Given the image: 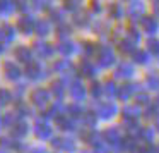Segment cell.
<instances>
[{"instance_id":"26","label":"cell","mask_w":159,"mask_h":153,"mask_svg":"<svg viewBox=\"0 0 159 153\" xmlns=\"http://www.w3.org/2000/svg\"><path fill=\"white\" fill-rule=\"evenodd\" d=\"M142 141H145V143H152L154 141V129H151V127H145L144 131H142Z\"/></svg>"},{"instance_id":"19","label":"cell","mask_w":159,"mask_h":153,"mask_svg":"<svg viewBox=\"0 0 159 153\" xmlns=\"http://www.w3.org/2000/svg\"><path fill=\"white\" fill-rule=\"evenodd\" d=\"M96 121H98V115L93 114V112H86V114L82 115V122L86 127H94L96 126Z\"/></svg>"},{"instance_id":"16","label":"cell","mask_w":159,"mask_h":153,"mask_svg":"<svg viewBox=\"0 0 159 153\" xmlns=\"http://www.w3.org/2000/svg\"><path fill=\"white\" fill-rule=\"evenodd\" d=\"M14 53L21 62H31V52L28 50V47H17Z\"/></svg>"},{"instance_id":"54","label":"cell","mask_w":159,"mask_h":153,"mask_svg":"<svg viewBox=\"0 0 159 153\" xmlns=\"http://www.w3.org/2000/svg\"><path fill=\"white\" fill-rule=\"evenodd\" d=\"M2 153H5V151H2Z\"/></svg>"},{"instance_id":"38","label":"cell","mask_w":159,"mask_h":153,"mask_svg":"<svg viewBox=\"0 0 159 153\" xmlns=\"http://www.w3.org/2000/svg\"><path fill=\"white\" fill-rule=\"evenodd\" d=\"M137 103H140V105L149 103V96H147V93H139V95H137Z\"/></svg>"},{"instance_id":"27","label":"cell","mask_w":159,"mask_h":153,"mask_svg":"<svg viewBox=\"0 0 159 153\" xmlns=\"http://www.w3.org/2000/svg\"><path fill=\"white\" fill-rule=\"evenodd\" d=\"M134 43L135 42H132L130 38H127V40H123L121 42V45H120V48H121V52H127V53H130V52H134Z\"/></svg>"},{"instance_id":"30","label":"cell","mask_w":159,"mask_h":153,"mask_svg":"<svg viewBox=\"0 0 159 153\" xmlns=\"http://www.w3.org/2000/svg\"><path fill=\"white\" fill-rule=\"evenodd\" d=\"M147 84H149V88H159V76L157 74H149L147 76Z\"/></svg>"},{"instance_id":"12","label":"cell","mask_w":159,"mask_h":153,"mask_svg":"<svg viewBox=\"0 0 159 153\" xmlns=\"http://www.w3.org/2000/svg\"><path fill=\"white\" fill-rule=\"evenodd\" d=\"M145 7L142 2H132L130 7H128V14L132 16V17H140L142 14H144Z\"/></svg>"},{"instance_id":"24","label":"cell","mask_w":159,"mask_h":153,"mask_svg":"<svg viewBox=\"0 0 159 153\" xmlns=\"http://www.w3.org/2000/svg\"><path fill=\"white\" fill-rule=\"evenodd\" d=\"M80 71H82L86 76H94V71L96 69H94V66L89 62V60H84V62L80 64Z\"/></svg>"},{"instance_id":"46","label":"cell","mask_w":159,"mask_h":153,"mask_svg":"<svg viewBox=\"0 0 159 153\" xmlns=\"http://www.w3.org/2000/svg\"><path fill=\"white\" fill-rule=\"evenodd\" d=\"M154 115H156V108H147V112H145V117L151 119V117H154Z\"/></svg>"},{"instance_id":"49","label":"cell","mask_w":159,"mask_h":153,"mask_svg":"<svg viewBox=\"0 0 159 153\" xmlns=\"http://www.w3.org/2000/svg\"><path fill=\"white\" fill-rule=\"evenodd\" d=\"M154 14L159 17V2H156V4H154Z\"/></svg>"},{"instance_id":"7","label":"cell","mask_w":159,"mask_h":153,"mask_svg":"<svg viewBox=\"0 0 159 153\" xmlns=\"http://www.w3.org/2000/svg\"><path fill=\"white\" fill-rule=\"evenodd\" d=\"M34 132H36V136H38V138L46 139V138H50V136H52V127H50L46 122L38 121V124H36V127H34Z\"/></svg>"},{"instance_id":"32","label":"cell","mask_w":159,"mask_h":153,"mask_svg":"<svg viewBox=\"0 0 159 153\" xmlns=\"http://www.w3.org/2000/svg\"><path fill=\"white\" fill-rule=\"evenodd\" d=\"M110 12H111V16H113V17L120 19V17H121V14H123V9H121L118 4H113V5L110 7Z\"/></svg>"},{"instance_id":"33","label":"cell","mask_w":159,"mask_h":153,"mask_svg":"<svg viewBox=\"0 0 159 153\" xmlns=\"http://www.w3.org/2000/svg\"><path fill=\"white\" fill-rule=\"evenodd\" d=\"M104 91H106L108 96H113V95H118V90L116 86H115V83H111V81H108L106 86H104Z\"/></svg>"},{"instance_id":"28","label":"cell","mask_w":159,"mask_h":153,"mask_svg":"<svg viewBox=\"0 0 159 153\" xmlns=\"http://www.w3.org/2000/svg\"><path fill=\"white\" fill-rule=\"evenodd\" d=\"M11 100H12V95L9 93L7 90H0V107H4V105H7Z\"/></svg>"},{"instance_id":"47","label":"cell","mask_w":159,"mask_h":153,"mask_svg":"<svg viewBox=\"0 0 159 153\" xmlns=\"http://www.w3.org/2000/svg\"><path fill=\"white\" fill-rule=\"evenodd\" d=\"M29 153H46V150L45 148H31Z\"/></svg>"},{"instance_id":"48","label":"cell","mask_w":159,"mask_h":153,"mask_svg":"<svg viewBox=\"0 0 159 153\" xmlns=\"http://www.w3.org/2000/svg\"><path fill=\"white\" fill-rule=\"evenodd\" d=\"M93 11H101V5H99V2L98 0H93Z\"/></svg>"},{"instance_id":"36","label":"cell","mask_w":159,"mask_h":153,"mask_svg":"<svg viewBox=\"0 0 159 153\" xmlns=\"http://www.w3.org/2000/svg\"><path fill=\"white\" fill-rule=\"evenodd\" d=\"M135 62L145 64V62H147V53H145V52H135Z\"/></svg>"},{"instance_id":"50","label":"cell","mask_w":159,"mask_h":153,"mask_svg":"<svg viewBox=\"0 0 159 153\" xmlns=\"http://www.w3.org/2000/svg\"><path fill=\"white\" fill-rule=\"evenodd\" d=\"M156 127H157V131H159V117H157V121H156Z\"/></svg>"},{"instance_id":"52","label":"cell","mask_w":159,"mask_h":153,"mask_svg":"<svg viewBox=\"0 0 159 153\" xmlns=\"http://www.w3.org/2000/svg\"><path fill=\"white\" fill-rule=\"evenodd\" d=\"M2 124H4V119H0V126H2Z\"/></svg>"},{"instance_id":"5","label":"cell","mask_w":159,"mask_h":153,"mask_svg":"<svg viewBox=\"0 0 159 153\" xmlns=\"http://www.w3.org/2000/svg\"><path fill=\"white\" fill-rule=\"evenodd\" d=\"M70 96H72L74 100H77V101L84 100V96H86V88H84L79 81L72 83V84H70Z\"/></svg>"},{"instance_id":"20","label":"cell","mask_w":159,"mask_h":153,"mask_svg":"<svg viewBox=\"0 0 159 153\" xmlns=\"http://www.w3.org/2000/svg\"><path fill=\"white\" fill-rule=\"evenodd\" d=\"M57 50H58L62 55H70V53L74 52V43H70V42H62L58 47H57Z\"/></svg>"},{"instance_id":"40","label":"cell","mask_w":159,"mask_h":153,"mask_svg":"<svg viewBox=\"0 0 159 153\" xmlns=\"http://www.w3.org/2000/svg\"><path fill=\"white\" fill-rule=\"evenodd\" d=\"M69 35H70V28H69V26H62V28L58 29V36H60V38L69 36Z\"/></svg>"},{"instance_id":"18","label":"cell","mask_w":159,"mask_h":153,"mask_svg":"<svg viewBox=\"0 0 159 153\" xmlns=\"http://www.w3.org/2000/svg\"><path fill=\"white\" fill-rule=\"evenodd\" d=\"M34 48H36V52L39 53V55H43V57H48V55H52L53 53V48H52V45H48V43H34Z\"/></svg>"},{"instance_id":"3","label":"cell","mask_w":159,"mask_h":153,"mask_svg":"<svg viewBox=\"0 0 159 153\" xmlns=\"http://www.w3.org/2000/svg\"><path fill=\"white\" fill-rule=\"evenodd\" d=\"M115 114H116V105L111 103V101L101 103L98 107V117H101V119H111V117H115Z\"/></svg>"},{"instance_id":"42","label":"cell","mask_w":159,"mask_h":153,"mask_svg":"<svg viewBox=\"0 0 159 153\" xmlns=\"http://www.w3.org/2000/svg\"><path fill=\"white\" fill-rule=\"evenodd\" d=\"M77 5H79V0H65L67 9H77Z\"/></svg>"},{"instance_id":"15","label":"cell","mask_w":159,"mask_h":153,"mask_svg":"<svg viewBox=\"0 0 159 153\" xmlns=\"http://www.w3.org/2000/svg\"><path fill=\"white\" fill-rule=\"evenodd\" d=\"M55 122H57V126H58L60 129H63V131H72V129H74V122L70 121L69 117H65V115L57 117Z\"/></svg>"},{"instance_id":"13","label":"cell","mask_w":159,"mask_h":153,"mask_svg":"<svg viewBox=\"0 0 159 153\" xmlns=\"http://www.w3.org/2000/svg\"><path fill=\"white\" fill-rule=\"evenodd\" d=\"M132 74H134V67H132L130 64L123 62V64H120V66H118L116 77H130Z\"/></svg>"},{"instance_id":"25","label":"cell","mask_w":159,"mask_h":153,"mask_svg":"<svg viewBox=\"0 0 159 153\" xmlns=\"http://www.w3.org/2000/svg\"><path fill=\"white\" fill-rule=\"evenodd\" d=\"M16 117H17L16 112H9V114H5L4 115V126L5 127H12V126L16 124Z\"/></svg>"},{"instance_id":"11","label":"cell","mask_w":159,"mask_h":153,"mask_svg":"<svg viewBox=\"0 0 159 153\" xmlns=\"http://www.w3.org/2000/svg\"><path fill=\"white\" fill-rule=\"evenodd\" d=\"M135 90H137L135 84H123V86H120V90H118V96H120L121 100H128V98L135 93Z\"/></svg>"},{"instance_id":"23","label":"cell","mask_w":159,"mask_h":153,"mask_svg":"<svg viewBox=\"0 0 159 153\" xmlns=\"http://www.w3.org/2000/svg\"><path fill=\"white\" fill-rule=\"evenodd\" d=\"M52 93L55 95L57 98H62L63 96V93H65V86H63L60 81H57V83H53L52 84Z\"/></svg>"},{"instance_id":"2","label":"cell","mask_w":159,"mask_h":153,"mask_svg":"<svg viewBox=\"0 0 159 153\" xmlns=\"http://www.w3.org/2000/svg\"><path fill=\"white\" fill-rule=\"evenodd\" d=\"M31 100H33V103L38 105V107H46V105H48V100H50L48 90H43V88L34 90L31 95Z\"/></svg>"},{"instance_id":"51","label":"cell","mask_w":159,"mask_h":153,"mask_svg":"<svg viewBox=\"0 0 159 153\" xmlns=\"http://www.w3.org/2000/svg\"><path fill=\"white\" fill-rule=\"evenodd\" d=\"M4 52V47H2V43H0V53Z\"/></svg>"},{"instance_id":"37","label":"cell","mask_w":159,"mask_h":153,"mask_svg":"<svg viewBox=\"0 0 159 153\" xmlns=\"http://www.w3.org/2000/svg\"><path fill=\"white\" fill-rule=\"evenodd\" d=\"M94 153H110V148L104 143H101V145L94 146Z\"/></svg>"},{"instance_id":"41","label":"cell","mask_w":159,"mask_h":153,"mask_svg":"<svg viewBox=\"0 0 159 153\" xmlns=\"http://www.w3.org/2000/svg\"><path fill=\"white\" fill-rule=\"evenodd\" d=\"M75 22L77 24H86L87 22V14H77L75 16Z\"/></svg>"},{"instance_id":"17","label":"cell","mask_w":159,"mask_h":153,"mask_svg":"<svg viewBox=\"0 0 159 153\" xmlns=\"http://www.w3.org/2000/svg\"><path fill=\"white\" fill-rule=\"evenodd\" d=\"M123 115H125V121H137V117L140 115V112H139V107L128 105V107L123 108Z\"/></svg>"},{"instance_id":"44","label":"cell","mask_w":159,"mask_h":153,"mask_svg":"<svg viewBox=\"0 0 159 153\" xmlns=\"http://www.w3.org/2000/svg\"><path fill=\"white\" fill-rule=\"evenodd\" d=\"M62 141H63L62 138H53L52 139V145L55 146V148H62Z\"/></svg>"},{"instance_id":"39","label":"cell","mask_w":159,"mask_h":153,"mask_svg":"<svg viewBox=\"0 0 159 153\" xmlns=\"http://www.w3.org/2000/svg\"><path fill=\"white\" fill-rule=\"evenodd\" d=\"M69 112L74 115V117H77V115H80V114H82V110H80V108L77 107V105H70V107H69Z\"/></svg>"},{"instance_id":"34","label":"cell","mask_w":159,"mask_h":153,"mask_svg":"<svg viewBox=\"0 0 159 153\" xmlns=\"http://www.w3.org/2000/svg\"><path fill=\"white\" fill-rule=\"evenodd\" d=\"M101 93H103V88H101V84H98V83H94L93 86H91V95H93V98H99L101 96Z\"/></svg>"},{"instance_id":"22","label":"cell","mask_w":159,"mask_h":153,"mask_svg":"<svg viewBox=\"0 0 159 153\" xmlns=\"http://www.w3.org/2000/svg\"><path fill=\"white\" fill-rule=\"evenodd\" d=\"M36 29H38V33L39 35H48L50 33V22L48 21H45V19H41V21H38L36 22Z\"/></svg>"},{"instance_id":"9","label":"cell","mask_w":159,"mask_h":153,"mask_svg":"<svg viewBox=\"0 0 159 153\" xmlns=\"http://www.w3.org/2000/svg\"><path fill=\"white\" fill-rule=\"evenodd\" d=\"M26 134H28V124H24V122H16V124L12 126V136H14L16 139L24 138Z\"/></svg>"},{"instance_id":"8","label":"cell","mask_w":159,"mask_h":153,"mask_svg":"<svg viewBox=\"0 0 159 153\" xmlns=\"http://www.w3.org/2000/svg\"><path fill=\"white\" fill-rule=\"evenodd\" d=\"M4 69H5V76H7L9 79H17V77L21 76V71H19L17 66H14V62H5Z\"/></svg>"},{"instance_id":"1","label":"cell","mask_w":159,"mask_h":153,"mask_svg":"<svg viewBox=\"0 0 159 153\" xmlns=\"http://www.w3.org/2000/svg\"><path fill=\"white\" fill-rule=\"evenodd\" d=\"M98 62H99V66H103V67L111 66V64L115 62L113 50H111L110 47H101L99 52H98Z\"/></svg>"},{"instance_id":"6","label":"cell","mask_w":159,"mask_h":153,"mask_svg":"<svg viewBox=\"0 0 159 153\" xmlns=\"http://www.w3.org/2000/svg\"><path fill=\"white\" fill-rule=\"evenodd\" d=\"M34 24H36V22L33 21V17H29V16H24V17H21V19H19V22H17V28L21 29L22 33H26V35H29V33L33 31V28H34Z\"/></svg>"},{"instance_id":"29","label":"cell","mask_w":159,"mask_h":153,"mask_svg":"<svg viewBox=\"0 0 159 153\" xmlns=\"http://www.w3.org/2000/svg\"><path fill=\"white\" fill-rule=\"evenodd\" d=\"M62 150H65V151H69V153H74L75 151V143H74L72 139H63L62 141Z\"/></svg>"},{"instance_id":"21","label":"cell","mask_w":159,"mask_h":153,"mask_svg":"<svg viewBox=\"0 0 159 153\" xmlns=\"http://www.w3.org/2000/svg\"><path fill=\"white\" fill-rule=\"evenodd\" d=\"M14 9H16V2H12V0H0V12L9 14Z\"/></svg>"},{"instance_id":"43","label":"cell","mask_w":159,"mask_h":153,"mask_svg":"<svg viewBox=\"0 0 159 153\" xmlns=\"http://www.w3.org/2000/svg\"><path fill=\"white\" fill-rule=\"evenodd\" d=\"M34 2H36V7L38 9H45L46 5H48L50 0H34Z\"/></svg>"},{"instance_id":"31","label":"cell","mask_w":159,"mask_h":153,"mask_svg":"<svg viewBox=\"0 0 159 153\" xmlns=\"http://www.w3.org/2000/svg\"><path fill=\"white\" fill-rule=\"evenodd\" d=\"M147 48H149V52H151V53L159 55V42H157V40H149Z\"/></svg>"},{"instance_id":"10","label":"cell","mask_w":159,"mask_h":153,"mask_svg":"<svg viewBox=\"0 0 159 153\" xmlns=\"http://www.w3.org/2000/svg\"><path fill=\"white\" fill-rule=\"evenodd\" d=\"M142 28L145 33H156L157 31V21L154 17H142Z\"/></svg>"},{"instance_id":"53","label":"cell","mask_w":159,"mask_h":153,"mask_svg":"<svg viewBox=\"0 0 159 153\" xmlns=\"http://www.w3.org/2000/svg\"><path fill=\"white\" fill-rule=\"evenodd\" d=\"M157 153H159V148H157Z\"/></svg>"},{"instance_id":"4","label":"cell","mask_w":159,"mask_h":153,"mask_svg":"<svg viewBox=\"0 0 159 153\" xmlns=\"http://www.w3.org/2000/svg\"><path fill=\"white\" fill-rule=\"evenodd\" d=\"M103 136H104V141L110 143V145H115V146L121 145V134L116 127H108L106 131L103 132Z\"/></svg>"},{"instance_id":"35","label":"cell","mask_w":159,"mask_h":153,"mask_svg":"<svg viewBox=\"0 0 159 153\" xmlns=\"http://www.w3.org/2000/svg\"><path fill=\"white\" fill-rule=\"evenodd\" d=\"M2 29H4V35H5V40H12V38H14L16 31H14V28H12V26L5 24V26H2Z\"/></svg>"},{"instance_id":"14","label":"cell","mask_w":159,"mask_h":153,"mask_svg":"<svg viewBox=\"0 0 159 153\" xmlns=\"http://www.w3.org/2000/svg\"><path fill=\"white\" fill-rule=\"evenodd\" d=\"M26 74H28V77H31V79H39V77L43 76L41 66H39V64H29L28 69H26Z\"/></svg>"},{"instance_id":"45","label":"cell","mask_w":159,"mask_h":153,"mask_svg":"<svg viewBox=\"0 0 159 153\" xmlns=\"http://www.w3.org/2000/svg\"><path fill=\"white\" fill-rule=\"evenodd\" d=\"M52 19H53V21H55V19H57V21H62V14H60L58 11H53L52 12Z\"/></svg>"}]
</instances>
